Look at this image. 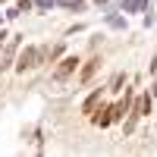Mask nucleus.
<instances>
[{
  "instance_id": "f257e3e1",
  "label": "nucleus",
  "mask_w": 157,
  "mask_h": 157,
  "mask_svg": "<svg viewBox=\"0 0 157 157\" xmlns=\"http://www.w3.org/2000/svg\"><path fill=\"white\" fill-rule=\"evenodd\" d=\"M38 57H41V50H38V47H25L22 54H19V63H16V69H19V72H25V69L38 66Z\"/></svg>"
},
{
  "instance_id": "f03ea898",
  "label": "nucleus",
  "mask_w": 157,
  "mask_h": 157,
  "mask_svg": "<svg viewBox=\"0 0 157 157\" xmlns=\"http://www.w3.org/2000/svg\"><path fill=\"white\" fill-rule=\"evenodd\" d=\"M75 66H78V60H75V57H66V60L60 63V69H57V82H63L69 72H75Z\"/></svg>"
},
{
  "instance_id": "7ed1b4c3",
  "label": "nucleus",
  "mask_w": 157,
  "mask_h": 157,
  "mask_svg": "<svg viewBox=\"0 0 157 157\" xmlns=\"http://www.w3.org/2000/svg\"><path fill=\"white\" fill-rule=\"evenodd\" d=\"M145 113H151V94H141V98H138L135 113H132V116H145Z\"/></svg>"
},
{
  "instance_id": "20e7f679",
  "label": "nucleus",
  "mask_w": 157,
  "mask_h": 157,
  "mask_svg": "<svg viewBox=\"0 0 157 157\" xmlns=\"http://www.w3.org/2000/svg\"><path fill=\"white\" fill-rule=\"evenodd\" d=\"M94 123H98V126H110V123H113V110H101V113L94 116Z\"/></svg>"
},
{
  "instance_id": "39448f33",
  "label": "nucleus",
  "mask_w": 157,
  "mask_h": 157,
  "mask_svg": "<svg viewBox=\"0 0 157 157\" xmlns=\"http://www.w3.org/2000/svg\"><path fill=\"white\" fill-rule=\"evenodd\" d=\"M98 63H101V60H88V66L82 69V82H88V78L94 75V69H98Z\"/></svg>"
},
{
  "instance_id": "423d86ee",
  "label": "nucleus",
  "mask_w": 157,
  "mask_h": 157,
  "mask_svg": "<svg viewBox=\"0 0 157 157\" xmlns=\"http://www.w3.org/2000/svg\"><path fill=\"white\" fill-rule=\"evenodd\" d=\"M98 98H101V91H94V94L85 101V107H82V110H85V113H91V110H94V104H98Z\"/></svg>"
},
{
  "instance_id": "0eeeda50",
  "label": "nucleus",
  "mask_w": 157,
  "mask_h": 157,
  "mask_svg": "<svg viewBox=\"0 0 157 157\" xmlns=\"http://www.w3.org/2000/svg\"><path fill=\"white\" fill-rule=\"evenodd\" d=\"M29 6H32V0H22V3L16 6V13H29Z\"/></svg>"
},
{
  "instance_id": "6e6552de",
  "label": "nucleus",
  "mask_w": 157,
  "mask_h": 157,
  "mask_svg": "<svg viewBox=\"0 0 157 157\" xmlns=\"http://www.w3.org/2000/svg\"><path fill=\"white\" fill-rule=\"evenodd\" d=\"M141 3H145V0H129V3H126V10H138Z\"/></svg>"
}]
</instances>
